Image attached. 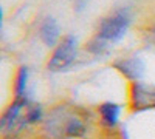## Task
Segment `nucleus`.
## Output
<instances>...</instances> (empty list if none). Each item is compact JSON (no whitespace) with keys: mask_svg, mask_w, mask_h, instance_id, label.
Returning <instances> with one entry per match:
<instances>
[{"mask_svg":"<svg viewBox=\"0 0 155 139\" xmlns=\"http://www.w3.org/2000/svg\"><path fill=\"white\" fill-rule=\"evenodd\" d=\"M129 23H130L129 12L126 9H116L115 12H112L110 16H107L101 22L96 36L109 45L120 42L129 28Z\"/></svg>","mask_w":155,"mask_h":139,"instance_id":"1","label":"nucleus"},{"mask_svg":"<svg viewBox=\"0 0 155 139\" xmlns=\"http://www.w3.org/2000/svg\"><path fill=\"white\" fill-rule=\"evenodd\" d=\"M76 57V37L68 34L56 45L53 54L48 60V70L50 71H62L68 68Z\"/></svg>","mask_w":155,"mask_h":139,"instance_id":"2","label":"nucleus"},{"mask_svg":"<svg viewBox=\"0 0 155 139\" xmlns=\"http://www.w3.org/2000/svg\"><path fill=\"white\" fill-rule=\"evenodd\" d=\"M30 102L27 100V97H19L12 102L8 110L3 113L2 119H0V128L3 133H11V131H19L27 125V108H28Z\"/></svg>","mask_w":155,"mask_h":139,"instance_id":"3","label":"nucleus"},{"mask_svg":"<svg viewBox=\"0 0 155 139\" xmlns=\"http://www.w3.org/2000/svg\"><path fill=\"white\" fill-rule=\"evenodd\" d=\"M132 102L137 108L155 107V87L134 82L132 85Z\"/></svg>","mask_w":155,"mask_h":139,"instance_id":"4","label":"nucleus"},{"mask_svg":"<svg viewBox=\"0 0 155 139\" xmlns=\"http://www.w3.org/2000/svg\"><path fill=\"white\" fill-rule=\"evenodd\" d=\"M121 74H124L127 79L130 81H140L144 74V62L140 57H129V59H123L115 62L113 65Z\"/></svg>","mask_w":155,"mask_h":139,"instance_id":"5","label":"nucleus"},{"mask_svg":"<svg viewBox=\"0 0 155 139\" xmlns=\"http://www.w3.org/2000/svg\"><path fill=\"white\" fill-rule=\"evenodd\" d=\"M39 36L41 40L44 42L45 46H56L59 43V37H61V31H59V25L53 17H47L39 30Z\"/></svg>","mask_w":155,"mask_h":139,"instance_id":"6","label":"nucleus"},{"mask_svg":"<svg viewBox=\"0 0 155 139\" xmlns=\"http://www.w3.org/2000/svg\"><path fill=\"white\" fill-rule=\"evenodd\" d=\"M120 113H121V107L116 105V104H112V102H106L99 105V115H101V119L106 125L109 127H113L118 122V118H120Z\"/></svg>","mask_w":155,"mask_h":139,"instance_id":"7","label":"nucleus"},{"mask_svg":"<svg viewBox=\"0 0 155 139\" xmlns=\"http://www.w3.org/2000/svg\"><path fill=\"white\" fill-rule=\"evenodd\" d=\"M61 133L68 137H79L85 133V125L78 118H67V121L64 122Z\"/></svg>","mask_w":155,"mask_h":139,"instance_id":"8","label":"nucleus"},{"mask_svg":"<svg viewBox=\"0 0 155 139\" xmlns=\"http://www.w3.org/2000/svg\"><path fill=\"white\" fill-rule=\"evenodd\" d=\"M27 82H28V68L20 67L16 76V84H14V91H16V99L23 97L25 90H27Z\"/></svg>","mask_w":155,"mask_h":139,"instance_id":"9","label":"nucleus"},{"mask_svg":"<svg viewBox=\"0 0 155 139\" xmlns=\"http://www.w3.org/2000/svg\"><path fill=\"white\" fill-rule=\"evenodd\" d=\"M25 119H27V125L28 124H34L37 121L42 119V108L39 105H34V104H30L28 108H27V115H25Z\"/></svg>","mask_w":155,"mask_h":139,"instance_id":"10","label":"nucleus"},{"mask_svg":"<svg viewBox=\"0 0 155 139\" xmlns=\"http://www.w3.org/2000/svg\"><path fill=\"white\" fill-rule=\"evenodd\" d=\"M87 2H88V0H74V9L76 11H82L85 8Z\"/></svg>","mask_w":155,"mask_h":139,"instance_id":"11","label":"nucleus"}]
</instances>
